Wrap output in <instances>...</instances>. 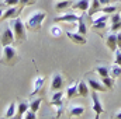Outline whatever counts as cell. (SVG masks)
I'll return each mask as SVG.
<instances>
[{
  "mask_svg": "<svg viewBox=\"0 0 121 119\" xmlns=\"http://www.w3.org/2000/svg\"><path fill=\"white\" fill-rule=\"evenodd\" d=\"M91 101H93V104H91V109L96 112V119L100 118V115L104 112V108H103V105H101V102H100V98H99V95H97V91H91Z\"/></svg>",
  "mask_w": 121,
  "mask_h": 119,
  "instance_id": "obj_4",
  "label": "cell"
},
{
  "mask_svg": "<svg viewBox=\"0 0 121 119\" xmlns=\"http://www.w3.org/2000/svg\"><path fill=\"white\" fill-rule=\"evenodd\" d=\"M86 81H87V84H89V87L91 90H94V91H97V92H103V91H107V87L103 84V81H99L97 79H94V77H89V79H86Z\"/></svg>",
  "mask_w": 121,
  "mask_h": 119,
  "instance_id": "obj_10",
  "label": "cell"
},
{
  "mask_svg": "<svg viewBox=\"0 0 121 119\" xmlns=\"http://www.w3.org/2000/svg\"><path fill=\"white\" fill-rule=\"evenodd\" d=\"M10 27L14 32V36H16V41L17 42H24L27 41V25L18 18H11V23H10Z\"/></svg>",
  "mask_w": 121,
  "mask_h": 119,
  "instance_id": "obj_1",
  "label": "cell"
},
{
  "mask_svg": "<svg viewBox=\"0 0 121 119\" xmlns=\"http://www.w3.org/2000/svg\"><path fill=\"white\" fill-rule=\"evenodd\" d=\"M79 18H80V16H78V14H75V13H66V14H62L59 17H55L54 18V23H76V21H79Z\"/></svg>",
  "mask_w": 121,
  "mask_h": 119,
  "instance_id": "obj_6",
  "label": "cell"
},
{
  "mask_svg": "<svg viewBox=\"0 0 121 119\" xmlns=\"http://www.w3.org/2000/svg\"><path fill=\"white\" fill-rule=\"evenodd\" d=\"M107 21H108V14H104L103 13L101 16H99L96 20L91 21V28L93 30H103V28H106Z\"/></svg>",
  "mask_w": 121,
  "mask_h": 119,
  "instance_id": "obj_8",
  "label": "cell"
},
{
  "mask_svg": "<svg viewBox=\"0 0 121 119\" xmlns=\"http://www.w3.org/2000/svg\"><path fill=\"white\" fill-rule=\"evenodd\" d=\"M4 4L6 6H17V4H20V0H4Z\"/></svg>",
  "mask_w": 121,
  "mask_h": 119,
  "instance_id": "obj_34",
  "label": "cell"
},
{
  "mask_svg": "<svg viewBox=\"0 0 121 119\" xmlns=\"http://www.w3.org/2000/svg\"><path fill=\"white\" fill-rule=\"evenodd\" d=\"M78 23H79V24H78V32L82 34V35H86V34H87V25H86V23H85V17L80 16V18H79Z\"/></svg>",
  "mask_w": 121,
  "mask_h": 119,
  "instance_id": "obj_24",
  "label": "cell"
},
{
  "mask_svg": "<svg viewBox=\"0 0 121 119\" xmlns=\"http://www.w3.org/2000/svg\"><path fill=\"white\" fill-rule=\"evenodd\" d=\"M117 45H118V49H121V31L117 34Z\"/></svg>",
  "mask_w": 121,
  "mask_h": 119,
  "instance_id": "obj_36",
  "label": "cell"
},
{
  "mask_svg": "<svg viewBox=\"0 0 121 119\" xmlns=\"http://www.w3.org/2000/svg\"><path fill=\"white\" fill-rule=\"evenodd\" d=\"M45 17H47V13L45 11H42V10L34 11L30 17H28V20H27V24H26L27 28L31 31H39L41 24H42V21H44Z\"/></svg>",
  "mask_w": 121,
  "mask_h": 119,
  "instance_id": "obj_3",
  "label": "cell"
},
{
  "mask_svg": "<svg viewBox=\"0 0 121 119\" xmlns=\"http://www.w3.org/2000/svg\"><path fill=\"white\" fill-rule=\"evenodd\" d=\"M110 76H111L113 79L120 77V76H121V66H120V64L114 63L113 66H110Z\"/></svg>",
  "mask_w": 121,
  "mask_h": 119,
  "instance_id": "obj_25",
  "label": "cell"
},
{
  "mask_svg": "<svg viewBox=\"0 0 121 119\" xmlns=\"http://www.w3.org/2000/svg\"><path fill=\"white\" fill-rule=\"evenodd\" d=\"M23 118H26V119H35V118H37V112H34V111L28 109V111L24 114V116H23Z\"/></svg>",
  "mask_w": 121,
  "mask_h": 119,
  "instance_id": "obj_31",
  "label": "cell"
},
{
  "mask_svg": "<svg viewBox=\"0 0 121 119\" xmlns=\"http://www.w3.org/2000/svg\"><path fill=\"white\" fill-rule=\"evenodd\" d=\"M30 109V102L28 101H21L18 105H17V114H16V118H23L24 114Z\"/></svg>",
  "mask_w": 121,
  "mask_h": 119,
  "instance_id": "obj_16",
  "label": "cell"
},
{
  "mask_svg": "<svg viewBox=\"0 0 121 119\" xmlns=\"http://www.w3.org/2000/svg\"><path fill=\"white\" fill-rule=\"evenodd\" d=\"M114 118H117V119H121V111H118L116 115H114Z\"/></svg>",
  "mask_w": 121,
  "mask_h": 119,
  "instance_id": "obj_37",
  "label": "cell"
},
{
  "mask_svg": "<svg viewBox=\"0 0 121 119\" xmlns=\"http://www.w3.org/2000/svg\"><path fill=\"white\" fill-rule=\"evenodd\" d=\"M21 7H16V6H10L7 10H4V13H3V16H1V18L0 20H11V18H16V17H18V14L21 13Z\"/></svg>",
  "mask_w": 121,
  "mask_h": 119,
  "instance_id": "obj_7",
  "label": "cell"
},
{
  "mask_svg": "<svg viewBox=\"0 0 121 119\" xmlns=\"http://www.w3.org/2000/svg\"><path fill=\"white\" fill-rule=\"evenodd\" d=\"M114 56H116L114 63H117V64H120L121 66V49H117V51L114 52Z\"/></svg>",
  "mask_w": 121,
  "mask_h": 119,
  "instance_id": "obj_32",
  "label": "cell"
},
{
  "mask_svg": "<svg viewBox=\"0 0 121 119\" xmlns=\"http://www.w3.org/2000/svg\"><path fill=\"white\" fill-rule=\"evenodd\" d=\"M60 34H62V30H60L58 25H52V27H51V35H52V36L58 38V36H60Z\"/></svg>",
  "mask_w": 121,
  "mask_h": 119,
  "instance_id": "obj_30",
  "label": "cell"
},
{
  "mask_svg": "<svg viewBox=\"0 0 121 119\" xmlns=\"http://www.w3.org/2000/svg\"><path fill=\"white\" fill-rule=\"evenodd\" d=\"M101 79H103V80H101L103 84H104L108 90H111L114 87V80H116V79H113L111 76H106V77H101Z\"/></svg>",
  "mask_w": 121,
  "mask_h": 119,
  "instance_id": "obj_27",
  "label": "cell"
},
{
  "mask_svg": "<svg viewBox=\"0 0 121 119\" xmlns=\"http://www.w3.org/2000/svg\"><path fill=\"white\" fill-rule=\"evenodd\" d=\"M83 112H85V108L82 107V105H72L70 108H69V116H80V115H83Z\"/></svg>",
  "mask_w": 121,
  "mask_h": 119,
  "instance_id": "obj_20",
  "label": "cell"
},
{
  "mask_svg": "<svg viewBox=\"0 0 121 119\" xmlns=\"http://www.w3.org/2000/svg\"><path fill=\"white\" fill-rule=\"evenodd\" d=\"M96 71H97L101 77L110 76V67H108V66H97V67H96Z\"/></svg>",
  "mask_w": 121,
  "mask_h": 119,
  "instance_id": "obj_26",
  "label": "cell"
},
{
  "mask_svg": "<svg viewBox=\"0 0 121 119\" xmlns=\"http://www.w3.org/2000/svg\"><path fill=\"white\" fill-rule=\"evenodd\" d=\"M3 13H4V10H3V8H0V18H1V16H3Z\"/></svg>",
  "mask_w": 121,
  "mask_h": 119,
  "instance_id": "obj_38",
  "label": "cell"
},
{
  "mask_svg": "<svg viewBox=\"0 0 121 119\" xmlns=\"http://www.w3.org/2000/svg\"><path fill=\"white\" fill-rule=\"evenodd\" d=\"M106 45L107 48L111 51V52H116L118 49V45H117V34H110L107 35L106 38Z\"/></svg>",
  "mask_w": 121,
  "mask_h": 119,
  "instance_id": "obj_12",
  "label": "cell"
},
{
  "mask_svg": "<svg viewBox=\"0 0 121 119\" xmlns=\"http://www.w3.org/2000/svg\"><path fill=\"white\" fill-rule=\"evenodd\" d=\"M89 6H90V0H76L72 3V8L75 10H80V11H87L89 10Z\"/></svg>",
  "mask_w": 121,
  "mask_h": 119,
  "instance_id": "obj_14",
  "label": "cell"
},
{
  "mask_svg": "<svg viewBox=\"0 0 121 119\" xmlns=\"http://www.w3.org/2000/svg\"><path fill=\"white\" fill-rule=\"evenodd\" d=\"M66 35H68V38L72 41V42H75V44H78V45H85L87 41H86V38H85V35H82V34H79V32H66Z\"/></svg>",
  "mask_w": 121,
  "mask_h": 119,
  "instance_id": "obj_11",
  "label": "cell"
},
{
  "mask_svg": "<svg viewBox=\"0 0 121 119\" xmlns=\"http://www.w3.org/2000/svg\"><path fill=\"white\" fill-rule=\"evenodd\" d=\"M101 3H100V0H91L90 6H89V10H87V16L89 17H93L97 11H101Z\"/></svg>",
  "mask_w": 121,
  "mask_h": 119,
  "instance_id": "obj_15",
  "label": "cell"
},
{
  "mask_svg": "<svg viewBox=\"0 0 121 119\" xmlns=\"http://www.w3.org/2000/svg\"><path fill=\"white\" fill-rule=\"evenodd\" d=\"M89 84H87V81H85V80H80L79 83H78V95H80V97H87L89 95Z\"/></svg>",
  "mask_w": 121,
  "mask_h": 119,
  "instance_id": "obj_18",
  "label": "cell"
},
{
  "mask_svg": "<svg viewBox=\"0 0 121 119\" xmlns=\"http://www.w3.org/2000/svg\"><path fill=\"white\" fill-rule=\"evenodd\" d=\"M16 112H17V105H16V102H11L4 112V118H13V116H16Z\"/></svg>",
  "mask_w": 121,
  "mask_h": 119,
  "instance_id": "obj_22",
  "label": "cell"
},
{
  "mask_svg": "<svg viewBox=\"0 0 121 119\" xmlns=\"http://www.w3.org/2000/svg\"><path fill=\"white\" fill-rule=\"evenodd\" d=\"M0 62L6 66H14L17 62H18V55H17V51L14 46H3V52H1V59Z\"/></svg>",
  "mask_w": 121,
  "mask_h": 119,
  "instance_id": "obj_2",
  "label": "cell"
},
{
  "mask_svg": "<svg viewBox=\"0 0 121 119\" xmlns=\"http://www.w3.org/2000/svg\"><path fill=\"white\" fill-rule=\"evenodd\" d=\"M44 83H45V79H44L42 76H37V77H35V80H34V86H32V91L30 92V95H35L37 92H39V90L42 88Z\"/></svg>",
  "mask_w": 121,
  "mask_h": 119,
  "instance_id": "obj_17",
  "label": "cell"
},
{
  "mask_svg": "<svg viewBox=\"0 0 121 119\" xmlns=\"http://www.w3.org/2000/svg\"><path fill=\"white\" fill-rule=\"evenodd\" d=\"M37 0H20V7L21 8H24L26 6H28V4H32V3H35Z\"/></svg>",
  "mask_w": 121,
  "mask_h": 119,
  "instance_id": "obj_33",
  "label": "cell"
},
{
  "mask_svg": "<svg viewBox=\"0 0 121 119\" xmlns=\"http://www.w3.org/2000/svg\"><path fill=\"white\" fill-rule=\"evenodd\" d=\"M72 6V1L70 0H59L56 4H55V10L58 11H65L66 8H69Z\"/></svg>",
  "mask_w": 121,
  "mask_h": 119,
  "instance_id": "obj_21",
  "label": "cell"
},
{
  "mask_svg": "<svg viewBox=\"0 0 121 119\" xmlns=\"http://www.w3.org/2000/svg\"><path fill=\"white\" fill-rule=\"evenodd\" d=\"M62 87H63V77H62L60 73H55L51 79V87L49 88H51L52 92H55V91L62 90Z\"/></svg>",
  "mask_w": 121,
  "mask_h": 119,
  "instance_id": "obj_9",
  "label": "cell"
},
{
  "mask_svg": "<svg viewBox=\"0 0 121 119\" xmlns=\"http://www.w3.org/2000/svg\"><path fill=\"white\" fill-rule=\"evenodd\" d=\"M14 41H16V36H14V32L11 30V27H6L3 34H1V46L11 45V44H14Z\"/></svg>",
  "mask_w": 121,
  "mask_h": 119,
  "instance_id": "obj_5",
  "label": "cell"
},
{
  "mask_svg": "<svg viewBox=\"0 0 121 119\" xmlns=\"http://www.w3.org/2000/svg\"><path fill=\"white\" fill-rule=\"evenodd\" d=\"M78 83H79V81H75L72 86H69V87L66 88L65 95H66L68 98H72V97H75V95L78 94Z\"/></svg>",
  "mask_w": 121,
  "mask_h": 119,
  "instance_id": "obj_23",
  "label": "cell"
},
{
  "mask_svg": "<svg viewBox=\"0 0 121 119\" xmlns=\"http://www.w3.org/2000/svg\"><path fill=\"white\" fill-rule=\"evenodd\" d=\"M55 108H56V115H55V118H60V115H62V112H63V107H62V105H56Z\"/></svg>",
  "mask_w": 121,
  "mask_h": 119,
  "instance_id": "obj_35",
  "label": "cell"
},
{
  "mask_svg": "<svg viewBox=\"0 0 121 119\" xmlns=\"http://www.w3.org/2000/svg\"><path fill=\"white\" fill-rule=\"evenodd\" d=\"M58 1H59V0H58Z\"/></svg>",
  "mask_w": 121,
  "mask_h": 119,
  "instance_id": "obj_39",
  "label": "cell"
},
{
  "mask_svg": "<svg viewBox=\"0 0 121 119\" xmlns=\"http://www.w3.org/2000/svg\"><path fill=\"white\" fill-rule=\"evenodd\" d=\"M101 11H103L104 14H108V16H110V14H114V13L117 11V6H114V4H113V6H108V4H107V6H103V7H101Z\"/></svg>",
  "mask_w": 121,
  "mask_h": 119,
  "instance_id": "obj_29",
  "label": "cell"
},
{
  "mask_svg": "<svg viewBox=\"0 0 121 119\" xmlns=\"http://www.w3.org/2000/svg\"><path fill=\"white\" fill-rule=\"evenodd\" d=\"M41 102H42L41 98H35V99H32V101L30 102V109L31 111H34V112H38V109H39V107H41Z\"/></svg>",
  "mask_w": 121,
  "mask_h": 119,
  "instance_id": "obj_28",
  "label": "cell"
},
{
  "mask_svg": "<svg viewBox=\"0 0 121 119\" xmlns=\"http://www.w3.org/2000/svg\"><path fill=\"white\" fill-rule=\"evenodd\" d=\"M62 104H63V92L60 90L59 91H55L52 98H51V105L56 107V105H62Z\"/></svg>",
  "mask_w": 121,
  "mask_h": 119,
  "instance_id": "obj_19",
  "label": "cell"
},
{
  "mask_svg": "<svg viewBox=\"0 0 121 119\" xmlns=\"http://www.w3.org/2000/svg\"><path fill=\"white\" fill-rule=\"evenodd\" d=\"M111 32H117L118 30H121V14L117 11L113 14L111 17V27H110Z\"/></svg>",
  "mask_w": 121,
  "mask_h": 119,
  "instance_id": "obj_13",
  "label": "cell"
}]
</instances>
